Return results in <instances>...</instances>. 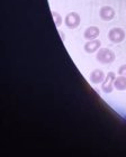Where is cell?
Instances as JSON below:
<instances>
[{
	"label": "cell",
	"instance_id": "cell-4",
	"mask_svg": "<svg viewBox=\"0 0 126 157\" xmlns=\"http://www.w3.org/2000/svg\"><path fill=\"white\" fill-rule=\"evenodd\" d=\"M115 78H116V73L115 72L107 73L106 78L101 83V90H103L104 93H112L113 92V90L115 89V86H114Z\"/></svg>",
	"mask_w": 126,
	"mask_h": 157
},
{
	"label": "cell",
	"instance_id": "cell-9",
	"mask_svg": "<svg viewBox=\"0 0 126 157\" xmlns=\"http://www.w3.org/2000/svg\"><path fill=\"white\" fill-rule=\"evenodd\" d=\"M114 86L118 91H125L126 90V76L120 75L116 76L115 82H114Z\"/></svg>",
	"mask_w": 126,
	"mask_h": 157
},
{
	"label": "cell",
	"instance_id": "cell-1",
	"mask_svg": "<svg viewBox=\"0 0 126 157\" xmlns=\"http://www.w3.org/2000/svg\"><path fill=\"white\" fill-rule=\"evenodd\" d=\"M96 59L99 63L107 65V64L114 63V61L116 59V55H115V53H114L112 49L105 48V47H104V48H100L99 51L97 52Z\"/></svg>",
	"mask_w": 126,
	"mask_h": 157
},
{
	"label": "cell",
	"instance_id": "cell-5",
	"mask_svg": "<svg viewBox=\"0 0 126 157\" xmlns=\"http://www.w3.org/2000/svg\"><path fill=\"white\" fill-rule=\"evenodd\" d=\"M99 17L104 21H110L115 17V10L110 6H103L99 10Z\"/></svg>",
	"mask_w": 126,
	"mask_h": 157
},
{
	"label": "cell",
	"instance_id": "cell-10",
	"mask_svg": "<svg viewBox=\"0 0 126 157\" xmlns=\"http://www.w3.org/2000/svg\"><path fill=\"white\" fill-rule=\"evenodd\" d=\"M52 16H53V20H54V24H55V26L60 27L61 25H62V23H63L62 16H61L59 13H57V11H52Z\"/></svg>",
	"mask_w": 126,
	"mask_h": 157
},
{
	"label": "cell",
	"instance_id": "cell-3",
	"mask_svg": "<svg viewBox=\"0 0 126 157\" xmlns=\"http://www.w3.org/2000/svg\"><path fill=\"white\" fill-rule=\"evenodd\" d=\"M81 23V18H80V15L76 11H72V13H69L64 18V24L65 26L69 28V29H76L78 28Z\"/></svg>",
	"mask_w": 126,
	"mask_h": 157
},
{
	"label": "cell",
	"instance_id": "cell-12",
	"mask_svg": "<svg viewBox=\"0 0 126 157\" xmlns=\"http://www.w3.org/2000/svg\"><path fill=\"white\" fill-rule=\"evenodd\" d=\"M60 35H61V36H62V40H64V39H65V37L63 36V33H62V32H61V30H60Z\"/></svg>",
	"mask_w": 126,
	"mask_h": 157
},
{
	"label": "cell",
	"instance_id": "cell-11",
	"mask_svg": "<svg viewBox=\"0 0 126 157\" xmlns=\"http://www.w3.org/2000/svg\"><path fill=\"white\" fill-rule=\"evenodd\" d=\"M118 75H123V76H126V64H123V65H120L118 67Z\"/></svg>",
	"mask_w": 126,
	"mask_h": 157
},
{
	"label": "cell",
	"instance_id": "cell-8",
	"mask_svg": "<svg viewBox=\"0 0 126 157\" xmlns=\"http://www.w3.org/2000/svg\"><path fill=\"white\" fill-rule=\"evenodd\" d=\"M100 35V29L99 27L97 26H89L85 30L83 33V37L87 39V40H93V39H97Z\"/></svg>",
	"mask_w": 126,
	"mask_h": 157
},
{
	"label": "cell",
	"instance_id": "cell-7",
	"mask_svg": "<svg viewBox=\"0 0 126 157\" xmlns=\"http://www.w3.org/2000/svg\"><path fill=\"white\" fill-rule=\"evenodd\" d=\"M105 78H106V75H105V73H104L103 70L96 69L90 73L89 80L93 84H100V83H103L104 82Z\"/></svg>",
	"mask_w": 126,
	"mask_h": 157
},
{
	"label": "cell",
	"instance_id": "cell-6",
	"mask_svg": "<svg viewBox=\"0 0 126 157\" xmlns=\"http://www.w3.org/2000/svg\"><path fill=\"white\" fill-rule=\"evenodd\" d=\"M100 46H101V42L97 38V39H93V40H88L85 44V46H83V49L88 54H93V53H97L101 48Z\"/></svg>",
	"mask_w": 126,
	"mask_h": 157
},
{
	"label": "cell",
	"instance_id": "cell-2",
	"mask_svg": "<svg viewBox=\"0 0 126 157\" xmlns=\"http://www.w3.org/2000/svg\"><path fill=\"white\" fill-rule=\"evenodd\" d=\"M125 30L123 28H120V27H114L112 29L108 32V39H109L110 42L114 43V44H118V43H122L125 39Z\"/></svg>",
	"mask_w": 126,
	"mask_h": 157
}]
</instances>
